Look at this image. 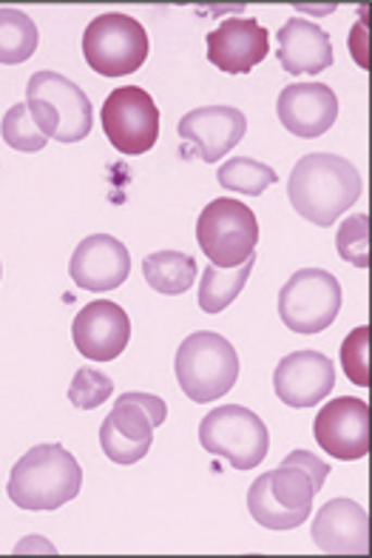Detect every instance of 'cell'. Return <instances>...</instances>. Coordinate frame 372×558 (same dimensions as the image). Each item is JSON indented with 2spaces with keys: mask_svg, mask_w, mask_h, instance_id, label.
Listing matches in <instances>:
<instances>
[{
  "mask_svg": "<svg viewBox=\"0 0 372 558\" xmlns=\"http://www.w3.org/2000/svg\"><path fill=\"white\" fill-rule=\"evenodd\" d=\"M330 476V464L310 450H293L282 468L262 473L248 490V510L264 530H296L313 513L315 493Z\"/></svg>",
  "mask_w": 372,
  "mask_h": 558,
  "instance_id": "6da1fadb",
  "label": "cell"
},
{
  "mask_svg": "<svg viewBox=\"0 0 372 558\" xmlns=\"http://www.w3.org/2000/svg\"><path fill=\"white\" fill-rule=\"evenodd\" d=\"M361 174L350 160L338 155L301 157L287 180V197L293 208L313 226H333L361 197Z\"/></svg>",
  "mask_w": 372,
  "mask_h": 558,
  "instance_id": "7a4b0ae2",
  "label": "cell"
},
{
  "mask_svg": "<svg viewBox=\"0 0 372 558\" xmlns=\"http://www.w3.org/2000/svg\"><path fill=\"white\" fill-rule=\"evenodd\" d=\"M83 468L63 445H37L26 450L9 473L7 493L21 510H58L80 493Z\"/></svg>",
  "mask_w": 372,
  "mask_h": 558,
  "instance_id": "3957f363",
  "label": "cell"
},
{
  "mask_svg": "<svg viewBox=\"0 0 372 558\" xmlns=\"http://www.w3.org/2000/svg\"><path fill=\"white\" fill-rule=\"evenodd\" d=\"M176 383L190 402L204 404L231 393L239 379V356L231 339L216 331H197L185 337L174 360Z\"/></svg>",
  "mask_w": 372,
  "mask_h": 558,
  "instance_id": "277c9868",
  "label": "cell"
},
{
  "mask_svg": "<svg viewBox=\"0 0 372 558\" xmlns=\"http://www.w3.org/2000/svg\"><path fill=\"white\" fill-rule=\"evenodd\" d=\"M26 109L37 129L58 143H80L95 123V109L86 92L58 72L32 74L26 88Z\"/></svg>",
  "mask_w": 372,
  "mask_h": 558,
  "instance_id": "5b68a950",
  "label": "cell"
},
{
  "mask_svg": "<svg viewBox=\"0 0 372 558\" xmlns=\"http://www.w3.org/2000/svg\"><path fill=\"white\" fill-rule=\"evenodd\" d=\"M199 445L236 471H253L271 450V434L262 416H256L250 408L222 404L199 422Z\"/></svg>",
  "mask_w": 372,
  "mask_h": 558,
  "instance_id": "8992f818",
  "label": "cell"
},
{
  "mask_svg": "<svg viewBox=\"0 0 372 558\" xmlns=\"http://www.w3.org/2000/svg\"><path fill=\"white\" fill-rule=\"evenodd\" d=\"M169 416V404L153 393H123L100 427V448L114 464H137L151 450L153 430Z\"/></svg>",
  "mask_w": 372,
  "mask_h": 558,
  "instance_id": "52a82bcc",
  "label": "cell"
},
{
  "mask_svg": "<svg viewBox=\"0 0 372 558\" xmlns=\"http://www.w3.org/2000/svg\"><path fill=\"white\" fill-rule=\"evenodd\" d=\"M83 54L86 63L100 77H125L134 74L148 58L146 26L123 12L97 15L83 35Z\"/></svg>",
  "mask_w": 372,
  "mask_h": 558,
  "instance_id": "ba28073f",
  "label": "cell"
},
{
  "mask_svg": "<svg viewBox=\"0 0 372 558\" xmlns=\"http://www.w3.org/2000/svg\"><path fill=\"white\" fill-rule=\"evenodd\" d=\"M197 243L216 268H236L256 257L259 222L245 203L220 197L202 208L197 220Z\"/></svg>",
  "mask_w": 372,
  "mask_h": 558,
  "instance_id": "9c48e42d",
  "label": "cell"
},
{
  "mask_svg": "<svg viewBox=\"0 0 372 558\" xmlns=\"http://www.w3.org/2000/svg\"><path fill=\"white\" fill-rule=\"evenodd\" d=\"M342 282L322 268H301L278 291V316L296 333H322L342 311Z\"/></svg>",
  "mask_w": 372,
  "mask_h": 558,
  "instance_id": "30bf717a",
  "label": "cell"
},
{
  "mask_svg": "<svg viewBox=\"0 0 372 558\" xmlns=\"http://www.w3.org/2000/svg\"><path fill=\"white\" fill-rule=\"evenodd\" d=\"M102 132L120 155H146L160 140V109L146 88H114L100 111Z\"/></svg>",
  "mask_w": 372,
  "mask_h": 558,
  "instance_id": "8fae6325",
  "label": "cell"
},
{
  "mask_svg": "<svg viewBox=\"0 0 372 558\" xmlns=\"http://www.w3.org/2000/svg\"><path fill=\"white\" fill-rule=\"evenodd\" d=\"M313 436L338 462H356L370 453V404L356 397H338L319 411Z\"/></svg>",
  "mask_w": 372,
  "mask_h": 558,
  "instance_id": "7c38bea8",
  "label": "cell"
},
{
  "mask_svg": "<svg viewBox=\"0 0 372 558\" xmlns=\"http://www.w3.org/2000/svg\"><path fill=\"white\" fill-rule=\"evenodd\" d=\"M176 132L185 140L183 155L199 157L204 162H220L234 146H239L248 132V118L234 106H202L188 111Z\"/></svg>",
  "mask_w": 372,
  "mask_h": 558,
  "instance_id": "4fadbf2b",
  "label": "cell"
},
{
  "mask_svg": "<svg viewBox=\"0 0 372 558\" xmlns=\"http://www.w3.org/2000/svg\"><path fill=\"white\" fill-rule=\"evenodd\" d=\"M74 348L95 362L117 360L132 339V319L117 302L95 300L88 302L72 323Z\"/></svg>",
  "mask_w": 372,
  "mask_h": 558,
  "instance_id": "5bb4252c",
  "label": "cell"
},
{
  "mask_svg": "<svg viewBox=\"0 0 372 558\" xmlns=\"http://www.w3.org/2000/svg\"><path fill=\"white\" fill-rule=\"evenodd\" d=\"M336 388V367L322 351H293L273 371V390L287 408H315Z\"/></svg>",
  "mask_w": 372,
  "mask_h": 558,
  "instance_id": "9a60e30c",
  "label": "cell"
},
{
  "mask_svg": "<svg viewBox=\"0 0 372 558\" xmlns=\"http://www.w3.org/2000/svg\"><path fill=\"white\" fill-rule=\"evenodd\" d=\"M74 286L83 291H114L132 274V254L111 234H91L86 236L72 254L69 263Z\"/></svg>",
  "mask_w": 372,
  "mask_h": 558,
  "instance_id": "2e32d148",
  "label": "cell"
},
{
  "mask_svg": "<svg viewBox=\"0 0 372 558\" xmlns=\"http://www.w3.org/2000/svg\"><path fill=\"white\" fill-rule=\"evenodd\" d=\"M271 52V32L253 17H234L208 32V60L225 74H248Z\"/></svg>",
  "mask_w": 372,
  "mask_h": 558,
  "instance_id": "e0dca14e",
  "label": "cell"
},
{
  "mask_svg": "<svg viewBox=\"0 0 372 558\" xmlns=\"http://www.w3.org/2000/svg\"><path fill=\"white\" fill-rule=\"evenodd\" d=\"M276 111L287 132L301 140H315L336 123L338 97L324 83H293L282 88Z\"/></svg>",
  "mask_w": 372,
  "mask_h": 558,
  "instance_id": "ac0fdd59",
  "label": "cell"
},
{
  "mask_svg": "<svg viewBox=\"0 0 372 558\" xmlns=\"http://www.w3.org/2000/svg\"><path fill=\"white\" fill-rule=\"evenodd\" d=\"M313 542L322 553H370V515L352 499L327 501L315 515Z\"/></svg>",
  "mask_w": 372,
  "mask_h": 558,
  "instance_id": "d6986e66",
  "label": "cell"
},
{
  "mask_svg": "<svg viewBox=\"0 0 372 558\" xmlns=\"http://www.w3.org/2000/svg\"><path fill=\"white\" fill-rule=\"evenodd\" d=\"M278 63L287 74H322L333 66V40L322 26L301 17L290 21L276 32Z\"/></svg>",
  "mask_w": 372,
  "mask_h": 558,
  "instance_id": "ffe728a7",
  "label": "cell"
},
{
  "mask_svg": "<svg viewBox=\"0 0 372 558\" xmlns=\"http://www.w3.org/2000/svg\"><path fill=\"white\" fill-rule=\"evenodd\" d=\"M197 259L183 251H157L142 259V274L146 282L165 296L185 294L194 279H197Z\"/></svg>",
  "mask_w": 372,
  "mask_h": 558,
  "instance_id": "44dd1931",
  "label": "cell"
},
{
  "mask_svg": "<svg viewBox=\"0 0 372 558\" xmlns=\"http://www.w3.org/2000/svg\"><path fill=\"white\" fill-rule=\"evenodd\" d=\"M256 257L245 259L236 268H216V265H208L199 279V308L204 314H222V311L236 302V296L241 294V288L248 286L250 274H253Z\"/></svg>",
  "mask_w": 372,
  "mask_h": 558,
  "instance_id": "7402d4cb",
  "label": "cell"
},
{
  "mask_svg": "<svg viewBox=\"0 0 372 558\" xmlns=\"http://www.w3.org/2000/svg\"><path fill=\"white\" fill-rule=\"evenodd\" d=\"M37 26L21 9H0V63L17 66L37 52Z\"/></svg>",
  "mask_w": 372,
  "mask_h": 558,
  "instance_id": "603a6c76",
  "label": "cell"
},
{
  "mask_svg": "<svg viewBox=\"0 0 372 558\" xmlns=\"http://www.w3.org/2000/svg\"><path fill=\"white\" fill-rule=\"evenodd\" d=\"M216 180H220V185L227 189V192L253 194V197H259L264 189H271V185L276 183L278 177L271 166H264V162L253 160V157H231L225 166H220Z\"/></svg>",
  "mask_w": 372,
  "mask_h": 558,
  "instance_id": "cb8c5ba5",
  "label": "cell"
},
{
  "mask_svg": "<svg viewBox=\"0 0 372 558\" xmlns=\"http://www.w3.org/2000/svg\"><path fill=\"white\" fill-rule=\"evenodd\" d=\"M0 134H3V143L12 146L15 151H26V155H35L40 148H46L49 137H46L37 123L32 120L26 104H15L12 109L3 114V123H0Z\"/></svg>",
  "mask_w": 372,
  "mask_h": 558,
  "instance_id": "d4e9b609",
  "label": "cell"
},
{
  "mask_svg": "<svg viewBox=\"0 0 372 558\" xmlns=\"http://www.w3.org/2000/svg\"><path fill=\"white\" fill-rule=\"evenodd\" d=\"M114 393V383L95 367H77L72 385H69V402L77 411H95L102 402H109Z\"/></svg>",
  "mask_w": 372,
  "mask_h": 558,
  "instance_id": "484cf974",
  "label": "cell"
},
{
  "mask_svg": "<svg viewBox=\"0 0 372 558\" xmlns=\"http://www.w3.org/2000/svg\"><path fill=\"white\" fill-rule=\"evenodd\" d=\"M370 217L367 214H352L342 222L336 234V248L342 259H347L356 268H367L370 265Z\"/></svg>",
  "mask_w": 372,
  "mask_h": 558,
  "instance_id": "4316f807",
  "label": "cell"
},
{
  "mask_svg": "<svg viewBox=\"0 0 372 558\" xmlns=\"http://www.w3.org/2000/svg\"><path fill=\"white\" fill-rule=\"evenodd\" d=\"M344 374L358 388H370V325L347 333L342 342Z\"/></svg>",
  "mask_w": 372,
  "mask_h": 558,
  "instance_id": "83f0119b",
  "label": "cell"
},
{
  "mask_svg": "<svg viewBox=\"0 0 372 558\" xmlns=\"http://www.w3.org/2000/svg\"><path fill=\"white\" fill-rule=\"evenodd\" d=\"M0 279H3V265H0Z\"/></svg>",
  "mask_w": 372,
  "mask_h": 558,
  "instance_id": "f1b7e54d",
  "label": "cell"
}]
</instances>
